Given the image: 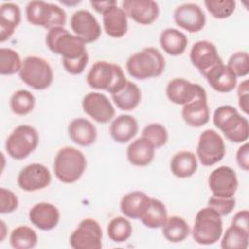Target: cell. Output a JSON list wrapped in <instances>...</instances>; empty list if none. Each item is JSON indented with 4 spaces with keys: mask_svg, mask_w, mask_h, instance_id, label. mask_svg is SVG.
Listing matches in <instances>:
<instances>
[{
    "mask_svg": "<svg viewBox=\"0 0 249 249\" xmlns=\"http://www.w3.org/2000/svg\"><path fill=\"white\" fill-rule=\"evenodd\" d=\"M18 206V196L11 190L0 189V213L9 214L17 210Z\"/></svg>",
    "mask_w": 249,
    "mask_h": 249,
    "instance_id": "7bdbcfd3",
    "label": "cell"
},
{
    "mask_svg": "<svg viewBox=\"0 0 249 249\" xmlns=\"http://www.w3.org/2000/svg\"><path fill=\"white\" fill-rule=\"evenodd\" d=\"M84 112L99 124H107L115 117V108L109 98L100 92H89L82 101Z\"/></svg>",
    "mask_w": 249,
    "mask_h": 249,
    "instance_id": "9a60e30c",
    "label": "cell"
},
{
    "mask_svg": "<svg viewBox=\"0 0 249 249\" xmlns=\"http://www.w3.org/2000/svg\"><path fill=\"white\" fill-rule=\"evenodd\" d=\"M102 21L105 33L112 38H122L127 32V16L117 4L102 14Z\"/></svg>",
    "mask_w": 249,
    "mask_h": 249,
    "instance_id": "603a6c76",
    "label": "cell"
},
{
    "mask_svg": "<svg viewBox=\"0 0 249 249\" xmlns=\"http://www.w3.org/2000/svg\"><path fill=\"white\" fill-rule=\"evenodd\" d=\"M196 156L191 151H180L170 160V171L177 178H189L197 170Z\"/></svg>",
    "mask_w": 249,
    "mask_h": 249,
    "instance_id": "f1b7e54d",
    "label": "cell"
},
{
    "mask_svg": "<svg viewBox=\"0 0 249 249\" xmlns=\"http://www.w3.org/2000/svg\"><path fill=\"white\" fill-rule=\"evenodd\" d=\"M208 187L214 196L233 197L238 187L237 175L230 166H219L210 173Z\"/></svg>",
    "mask_w": 249,
    "mask_h": 249,
    "instance_id": "7c38bea8",
    "label": "cell"
},
{
    "mask_svg": "<svg viewBox=\"0 0 249 249\" xmlns=\"http://www.w3.org/2000/svg\"><path fill=\"white\" fill-rule=\"evenodd\" d=\"M248 96H249V88L248 80H244L237 87V97H238V106L244 114H248Z\"/></svg>",
    "mask_w": 249,
    "mask_h": 249,
    "instance_id": "ee69618b",
    "label": "cell"
},
{
    "mask_svg": "<svg viewBox=\"0 0 249 249\" xmlns=\"http://www.w3.org/2000/svg\"><path fill=\"white\" fill-rule=\"evenodd\" d=\"M87 83L91 89L105 90L113 95L124 88L127 80L120 65L99 60L88 72Z\"/></svg>",
    "mask_w": 249,
    "mask_h": 249,
    "instance_id": "7a4b0ae2",
    "label": "cell"
},
{
    "mask_svg": "<svg viewBox=\"0 0 249 249\" xmlns=\"http://www.w3.org/2000/svg\"><path fill=\"white\" fill-rule=\"evenodd\" d=\"M227 65L236 77H246L249 73L248 53L244 51L235 52L230 56Z\"/></svg>",
    "mask_w": 249,
    "mask_h": 249,
    "instance_id": "60d3db41",
    "label": "cell"
},
{
    "mask_svg": "<svg viewBox=\"0 0 249 249\" xmlns=\"http://www.w3.org/2000/svg\"><path fill=\"white\" fill-rule=\"evenodd\" d=\"M128 74L136 80L160 76L165 68V58L156 48H145L131 54L125 63Z\"/></svg>",
    "mask_w": 249,
    "mask_h": 249,
    "instance_id": "3957f363",
    "label": "cell"
},
{
    "mask_svg": "<svg viewBox=\"0 0 249 249\" xmlns=\"http://www.w3.org/2000/svg\"><path fill=\"white\" fill-rule=\"evenodd\" d=\"M154 145L146 138L140 137L132 141L126 149L128 161L135 166H147L155 158Z\"/></svg>",
    "mask_w": 249,
    "mask_h": 249,
    "instance_id": "4316f807",
    "label": "cell"
},
{
    "mask_svg": "<svg viewBox=\"0 0 249 249\" xmlns=\"http://www.w3.org/2000/svg\"><path fill=\"white\" fill-rule=\"evenodd\" d=\"M223 234L221 216L211 207L201 208L196 215L192 231L193 239L200 245H212Z\"/></svg>",
    "mask_w": 249,
    "mask_h": 249,
    "instance_id": "8992f818",
    "label": "cell"
},
{
    "mask_svg": "<svg viewBox=\"0 0 249 249\" xmlns=\"http://www.w3.org/2000/svg\"><path fill=\"white\" fill-rule=\"evenodd\" d=\"M173 18L179 27L190 33L200 31L206 23V17L203 10L195 3H184L176 7Z\"/></svg>",
    "mask_w": 249,
    "mask_h": 249,
    "instance_id": "2e32d148",
    "label": "cell"
},
{
    "mask_svg": "<svg viewBox=\"0 0 249 249\" xmlns=\"http://www.w3.org/2000/svg\"><path fill=\"white\" fill-rule=\"evenodd\" d=\"M109 131L115 142L124 144L137 134L138 123L131 115L123 114L114 119L110 124Z\"/></svg>",
    "mask_w": 249,
    "mask_h": 249,
    "instance_id": "484cf974",
    "label": "cell"
},
{
    "mask_svg": "<svg viewBox=\"0 0 249 249\" xmlns=\"http://www.w3.org/2000/svg\"><path fill=\"white\" fill-rule=\"evenodd\" d=\"M29 220L33 226L41 231L54 229L60 219V213L56 206L49 202H39L33 205L28 213Z\"/></svg>",
    "mask_w": 249,
    "mask_h": 249,
    "instance_id": "ffe728a7",
    "label": "cell"
},
{
    "mask_svg": "<svg viewBox=\"0 0 249 249\" xmlns=\"http://www.w3.org/2000/svg\"><path fill=\"white\" fill-rule=\"evenodd\" d=\"M190 59L202 76L213 66L223 63L216 46L206 40L197 41L193 45L190 52Z\"/></svg>",
    "mask_w": 249,
    "mask_h": 249,
    "instance_id": "e0dca14e",
    "label": "cell"
},
{
    "mask_svg": "<svg viewBox=\"0 0 249 249\" xmlns=\"http://www.w3.org/2000/svg\"><path fill=\"white\" fill-rule=\"evenodd\" d=\"M182 118L192 127H200L206 124L210 119V110L207 103V95H200L189 103L183 105Z\"/></svg>",
    "mask_w": 249,
    "mask_h": 249,
    "instance_id": "7402d4cb",
    "label": "cell"
},
{
    "mask_svg": "<svg viewBox=\"0 0 249 249\" xmlns=\"http://www.w3.org/2000/svg\"><path fill=\"white\" fill-rule=\"evenodd\" d=\"M132 233V226L130 222L123 216L113 218L107 226V234L109 238L117 243L126 241Z\"/></svg>",
    "mask_w": 249,
    "mask_h": 249,
    "instance_id": "d590c367",
    "label": "cell"
},
{
    "mask_svg": "<svg viewBox=\"0 0 249 249\" xmlns=\"http://www.w3.org/2000/svg\"><path fill=\"white\" fill-rule=\"evenodd\" d=\"M46 45L53 53L62 57V62H70L89 56L86 44L64 27H54L46 35Z\"/></svg>",
    "mask_w": 249,
    "mask_h": 249,
    "instance_id": "6da1fadb",
    "label": "cell"
},
{
    "mask_svg": "<svg viewBox=\"0 0 249 249\" xmlns=\"http://www.w3.org/2000/svg\"><path fill=\"white\" fill-rule=\"evenodd\" d=\"M226 155V146L222 136L214 129H205L198 137L196 157L204 166L221 161Z\"/></svg>",
    "mask_w": 249,
    "mask_h": 249,
    "instance_id": "30bf717a",
    "label": "cell"
},
{
    "mask_svg": "<svg viewBox=\"0 0 249 249\" xmlns=\"http://www.w3.org/2000/svg\"><path fill=\"white\" fill-rule=\"evenodd\" d=\"M207 206L213 208L221 217L227 216L232 212L235 207V198L233 197H217L210 196L207 201Z\"/></svg>",
    "mask_w": 249,
    "mask_h": 249,
    "instance_id": "b9f144b4",
    "label": "cell"
},
{
    "mask_svg": "<svg viewBox=\"0 0 249 249\" xmlns=\"http://www.w3.org/2000/svg\"><path fill=\"white\" fill-rule=\"evenodd\" d=\"M161 232L164 238L172 243L184 241L190 234L189 224L180 216L172 215L167 217L161 227Z\"/></svg>",
    "mask_w": 249,
    "mask_h": 249,
    "instance_id": "1f68e13d",
    "label": "cell"
},
{
    "mask_svg": "<svg viewBox=\"0 0 249 249\" xmlns=\"http://www.w3.org/2000/svg\"><path fill=\"white\" fill-rule=\"evenodd\" d=\"M161 49L172 56L181 55L188 46L187 36L176 28H165L160 35Z\"/></svg>",
    "mask_w": 249,
    "mask_h": 249,
    "instance_id": "f546056e",
    "label": "cell"
},
{
    "mask_svg": "<svg viewBox=\"0 0 249 249\" xmlns=\"http://www.w3.org/2000/svg\"><path fill=\"white\" fill-rule=\"evenodd\" d=\"M151 197L144 192L133 191L125 194L120 201V209L126 217L133 220L141 219L149 206Z\"/></svg>",
    "mask_w": 249,
    "mask_h": 249,
    "instance_id": "d4e9b609",
    "label": "cell"
},
{
    "mask_svg": "<svg viewBox=\"0 0 249 249\" xmlns=\"http://www.w3.org/2000/svg\"><path fill=\"white\" fill-rule=\"evenodd\" d=\"M167 217V209L164 203L158 198L151 197L149 206L140 220L147 228L158 229L162 227Z\"/></svg>",
    "mask_w": 249,
    "mask_h": 249,
    "instance_id": "836d02e7",
    "label": "cell"
},
{
    "mask_svg": "<svg viewBox=\"0 0 249 249\" xmlns=\"http://www.w3.org/2000/svg\"><path fill=\"white\" fill-rule=\"evenodd\" d=\"M122 8L126 16L141 25H150L157 20L160 7L153 0H124Z\"/></svg>",
    "mask_w": 249,
    "mask_h": 249,
    "instance_id": "d6986e66",
    "label": "cell"
},
{
    "mask_svg": "<svg viewBox=\"0 0 249 249\" xmlns=\"http://www.w3.org/2000/svg\"><path fill=\"white\" fill-rule=\"evenodd\" d=\"M9 241L15 249H31L37 245L38 235L30 227L18 226L12 231Z\"/></svg>",
    "mask_w": 249,
    "mask_h": 249,
    "instance_id": "e575fe53",
    "label": "cell"
},
{
    "mask_svg": "<svg viewBox=\"0 0 249 249\" xmlns=\"http://www.w3.org/2000/svg\"><path fill=\"white\" fill-rule=\"evenodd\" d=\"M69 244L73 249H100L102 247V229L91 218L84 219L70 234Z\"/></svg>",
    "mask_w": 249,
    "mask_h": 249,
    "instance_id": "8fae6325",
    "label": "cell"
},
{
    "mask_svg": "<svg viewBox=\"0 0 249 249\" xmlns=\"http://www.w3.org/2000/svg\"><path fill=\"white\" fill-rule=\"evenodd\" d=\"M165 93L169 101L177 105H185L200 95H205V89L198 84L191 83L183 78H175L168 82Z\"/></svg>",
    "mask_w": 249,
    "mask_h": 249,
    "instance_id": "ac0fdd59",
    "label": "cell"
},
{
    "mask_svg": "<svg viewBox=\"0 0 249 249\" xmlns=\"http://www.w3.org/2000/svg\"><path fill=\"white\" fill-rule=\"evenodd\" d=\"M87 168L85 155L74 147H63L58 150L53 161V171L58 181L65 184L77 182Z\"/></svg>",
    "mask_w": 249,
    "mask_h": 249,
    "instance_id": "5b68a950",
    "label": "cell"
},
{
    "mask_svg": "<svg viewBox=\"0 0 249 249\" xmlns=\"http://www.w3.org/2000/svg\"><path fill=\"white\" fill-rule=\"evenodd\" d=\"M68 135L75 144L89 147L96 141L97 131L90 121L84 118H76L68 124Z\"/></svg>",
    "mask_w": 249,
    "mask_h": 249,
    "instance_id": "cb8c5ba5",
    "label": "cell"
},
{
    "mask_svg": "<svg viewBox=\"0 0 249 249\" xmlns=\"http://www.w3.org/2000/svg\"><path fill=\"white\" fill-rule=\"evenodd\" d=\"M52 181V175L47 166L33 162L24 166L18 175V185L25 192H36L47 188Z\"/></svg>",
    "mask_w": 249,
    "mask_h": 249,
    "instance_id": "5bb4252c",
    "label": "cell"
},
{
    "mask_svg": "<svg viewBox=\"0 0 249 249\" xmlns=\"http://www.w3.org/2000/svg\"><path fill=\"white\" fill-rule=\"evenodd\" d=\"M91 7L99 14H104L109 8H111L112 6L116 5L117 2L114 1V0H110V1H90L89 2Z\"/></svg>",
    "mask_w": 249,
    "mask_h": 249,
    "instance_id": "bcb514c9",
    "label": "cell"
},
{
    "mask_svg": "<svg viewBox=\"0 0 249 249\" xmlns=\"http://www.w3.org/2000/svg\"><path fill=\"white\" fill-rule=\"evenodd\" d=\"M0 229H1V236H0V241H2L4 238H5V235H6V231H5V229H6V226H5V223H4V221H1V227H0Z\"/></svg>",
    "mask_w": 249,
    "mask_h": 249,
    "instance_id": "7dc6e473",
    "label": "cell"
},
{
    "mask_svg": "<svg viewBox=\"0 0 249 249\" xmlns=\"http://www.w3.org/2000/svg\"><path fill=\"white\" fill-rule=\"evenodd\" d=\"M39 143V134L35 127L29 124L17 126L7 137L5 149L14 160L26 159L35 151Z\"/></svg>",
    "mask_w": 249,
    "mask_h": 249,
    "instance_id": "9c48e42d",
    "label": "cell"
},
{
    "mask_svg": "<svg viewBox=\"0 0 249 249\" xmlns=\"http://www.w3.org/2000/svg\"><path fill=\"white\" fill-rule=\"evenodd\" d=\"M142 137L148 139L156 149L164 146L168 141L167 129L159 123L149 124L142 130Z\"/></svg>",
    "mask_w": 249,
    "mask_h": 249,
    "instance_id": "ab89813d",
    "label": "cell"
},
{
    "mask_svg": "<svg viewBox=\"0 0 249 249\" xmlns=\"http://www.w3.org/2000/svg\"><path fill=\"white\" fill-rule=\"evenodd\" d=\"M70 26L74 35L85 44L95 42L101 35V27L95 17L87 10L76 11L70 18Z\"/></svg>",
    "mask_w": 249,
    "mask_h": 249,
    "instance_id": "4fadbf2b",
    "label": "cell"
},
{
    "mask_svg": "<svg viewBox=\"0 0 249 249\" xmlns=\"http://www.w3.org/2000/svg\"><path fill=\"white\" fill-rule=\"evenodd\" d=\"M35 106L34 95L26 89H18L10 98V108L12 112L18 116H24L32 112Z\"/></svg>",
    "mask_w": 249,
    "mask_h": 249,
    "instance_id": "8d00e7d4",
    "label": "cell"
},
{
    "mask_svg": "<svg viewBox=\"0 0 249 249\" xmlns=\"http://www.w3.org/2000/svg\"><path fill=\"white\" fill-rule=\"evenodd\" d=\"M235 160L237 165L241 169H243L244 171L249 170V145L247 142H245L237 149Z\"/></svg>",
    "mask_w": 249,
    "mask_h": 249,
    "instance_id": "f6af8a7d",
    "label": "cell"
},
{
    "mask_svg": "<svg viewBox=\"0 0 249 249\" xmlns=\"http://www.w3.org/2000/svg\"><path fill=\"white\" fill-rule=\"evenodd\" d=\"M204 6L213 18L224 19L233 14L236 3L234 0H205Z\"/></svg>",
    "mask_w": 249,
    "mask_h": 249,
    "instance_id": "f35d334b",
    "label": "cell"
},
{
    "mask_svg": "<svg viewBox=\"0 0 249 249\" xmlns=\"http://www.w3.org/2000/svg\"><path fill=\"white\" fill-rule=\"evenodd\" d=\"M21 19L19 6L8 2L0 6V42L3 43L11 38Z\"/></svg>",
    "mask_w": 249,
    "mask_h": 249,
    "instance_id": "83f0119b",
    "label": "cell"
},
{
    "mask_svg": "<svg viewBox=\"0 0 249 249\" xmlns=\"http://www.w3.org/2000/svg\"><path fill=\"white\" fill-rule=\"evenodd\" d=\"M213 124L231 142H246L249 137L248 120L231 105L218 107L213 114Z\"/></svg>",
    "mask_w": 249,
    "mask_h": 249,
    "instance_id": "277c9868",
    "label": "cell"
},
{
    "mask_svg": "<svg viewBox=\"0 0 249 249\" xmlns=\"http://www.w3.org/2000/svg\"><path fill=\"white\" fill-rule=\"evenodd\" d=\"M18 75L24 84L36 90L48 89L53 80V72L50 63L35 55L23 59Z\"/></svg>",
    "mask_w": 249,
    "mask_h": 249,
    "instance_id": "ba28073f",
    "label": "cell"
},
{
    "mask_svg": "<svg viewBox=\"0 0 249 249\" xmlns=\"http://www.w3.org/2000/svg\"><path fill=\"white\" fill-rule=\"evenodd\" d=\"M111 97L120 110L131 111L134 110L141 101V90L136 84L127 81L124 88L111 95Z\"/></svg>",
    "mask_w": 249,
    "mask_h": 249,
    "instance_id": "d6a6232c",
    "label": "cell"
},
{
    "mask_svg": "<svg viewBox=\"0 0 249 249\" xmlns=\"http://www.w3.org/2000/svg\"><path fill=\"white\" fill-rule=\"evenodd\" d=\"M249 242V226L231 224L221 240L222 249H246Z\"/></svg>",
    "mask_w": 249,
    "mask_h": 249,
    "instance_id": "4dcf8cb0",
    "label": "cell"
},
{
    "mask_svg": "<svg viewBox=\"0 0 249 249\" xmlns=\"http://www.w3.org/2000/svg\"><path fill=\"white\" fill-rule=\"evenodd\" d=\"M22 61L19 54L10 48L0 49V74L1 75H14L19 72Z\"/></svg>",
    "mask_w": 249,
    "mask_h": 249,
    "instance_id": "74e56055",
    "label": "cell"
},
{
    "mask_svg": "<svg viewBox=\"0 0 249 249\" xmlns=\"http://www.w3.org/2000/svg\"><path fill=\"white\" fill-rule=\"evenodd\" d=\"M25 16L30 24L42 26L48 30L54 27H64L67 18L63 8L53 3L38 0L27 3Z\"/></svg>",
    "mask_w": 249,
    "mask_h": 249,
    "instance_id": "52a82bcc",
    "label": "cell"
},
{
    "mask_svg": "<svg viewBox=\"0 0 249 249\" xmlns=\"http://www.w3.org/2000/svg\"><path fill=\"white\" fill-rule=\"evenodd\" d=\"M203 77L214 90L222 93L232 91L237 85V77L228 65L224 63H219L213 66Z\"/></svg>",
    "mask_w": 249,
    "mask_h": 249,
    "instance_id": "44dd1931",
    "label": "cell"
}]
</instances>
